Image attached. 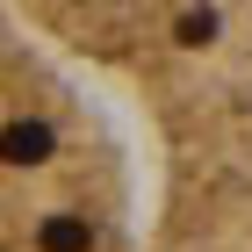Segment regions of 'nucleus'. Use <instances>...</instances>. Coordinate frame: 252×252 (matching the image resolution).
<instances>
[{"mask_svg": "<svg viewBox=\"0 0 252 252\" xmlns=\"http://www.w3.org/2000/svg\"><path fill=\"white\" fill-rule=\"evenodd\" d=\"M180 36H188V43H209V36H216V15H188V22H180Z\"/></svg>", "mask_w": 252, "mask_h": 252, "instance_id": "3", "label": "nucleus"}, {"mask_svg": "<svg viewBox=\"0 0 252 252\" xmlns=\"http://www.w3.org/2000/svg\"><path fill=\"white\" fill-rule=\"evenodd\" d=\"M0 158H7V166L51 158V130H43V123H7V130H0Z\"/></svg>", "mask_w": 252, "mask_h": 252, "instance_id": "1", "label": "nucleus"}, {"mask_svg": "<svg viewBox=\"0 0 252 252\" xmlns=\"http://www.w3.org/2000/svg\"><path fill=\"white\" fill-rule=\"evenodd\" d=\"M87 245H94V238H87L79 216H51V223H43V252H87Z\"/></svg>", "mask_w": 252, "mask_h": 252, "instance_id": "2", "label": "nucleus"}]
</instances>
